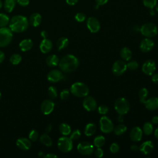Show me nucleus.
Returning <instances> with one entry per match:
<instances>
[{"instance_id": "obj_1", "label": "nucleus", "mask_w": 158, "mask_h": 158, "mask_svg": "<svg viewBox=\"0 0 158 158\" xmlns=\"http://www.w3.org/2000/svg\"><path fill=\"white\" fill-rule=\"evenodd\" d=\"M80 64L79 60L72 54H67L59 60V66L60 69L67 73L75 71Z\"/></svg>"}, {"instance_id": "obj_2", "label": "nucleus", "mask_w": 158, "mask_h": 158, "mask_svg": "<svg viewBox=\"0 0 158 158\" xmlns=\"http://www.w3.org/2000/svg\"><path fill=\"white\" fill-rule=\"evenodd\" d=\"M9 24V28L12 32L22 33L28 28L29 21L25 16L16 15L10 19Z\"/></svg>"}, {"instance_id": "obj_3", "label": "nucleus", "mask_w": 158, "mask_h": 158, "mask_svg": "<svg viewBox=\"0 0 158 158\" xmlns=\"http://www.w3.org/2000/svg\"><path fill=\"white\" fill-rule=\"evenodd\" d=\"M89 91L88 86L82 82H75L70 86V92L72 94L79 98L86 96Z\"/></svg>"}, {"instance_id": "obj_4", "label": "nucleus", "mask_w": 158, "mask_h": 158, "mask_svg": "<svg viewBox=\"0 0 158 158\" xmlns=\"http://www.w3.org/2000/svg\"><path fill=\"white\" fill-rule=\"evenodd\" d=\"M13 34L12 30L7 27L0 28V47L8 46L12 40Z\"/></svg>"}, {"instance_id": "obj_5", "label": "nucleus", "mask_w": 158, "mask_h": 158, "mask_svg": "<svg viewBox=\"0 0 158 158\" xmlns=\"http://www.w3.org/2000/svg\"><path fill=\"white\" fill-rule=\"evenodd\" d=\"M114 108L119 115H124L129 111L130 105L127 99L124 98H119L114 103Z\"/></svg>"}, {"instance_id": "obj_6", "label": "nucleus", "mask_w": 158, "mask_h": 158, "mask_svg": "<svg viewBox=\"0 0 158 158\" xmlns=\"http://www.w3.org/2000/svg\"><path fill=\"white\" fill-rule=\"evenodd\" d=\"M140 31L144 36L147 38H152L157 34L158 28L154 23L148 22L143 24L141 26Z\"/></svg>"}, {"instance_id": "obj_7", "label": "nucleus", "mask_w": 158, "mask_h": 158, "mask_svg": "<svg viewBox=\"0 0 158 158\" xmlns=\"http://www.w3.org/2000/svg\"><path fill=\"white\" fill-rule=\"evenodd\" d=\"M57 147L60 151L63 152H69L73 148L72 140L67 136L60 137L57 141Z\"/></svg>"}, {"instance_id": "obj_8", "label": "nucleus", "mask_w": 158, "mask_h": 158, "mask_svg": "<svg viewBox=\"0 0 158 158\" xmlns=\"http://www.w3.org/2000/svg\"><path fill=\"white\" fill-rule=\"evenodd\" d=\"M101 130L105 133H109L114 130V126L112 120L107 116H102L99 120Z\"/></svg>"}, {"instance_id": "obj_9", "label": "nucleus", "mask_w": 158, "mask_h": 158, "mask_svg": "<svg viewBox=\"0 0 158 158\" xmlns=\"http://www.w3.org/2000/svg\"><path fill=\"white\" fill-rule=\"evenodd\" d=\"M127 69V66L125 62L122 60H118L113 64L112 71L115 75L120 76L125 73Z\"/></svg>"}, {"instance_id": "obj_10", "label": "nucleus", "mask_w": 158, "mask_h": 158, "mask_svg": "<svg viewBox=\"0 0 158 158\" xmlns=\"http://www.w3.org/2000/svg\"><path fill=\"white\" fill-rule=\"evenodd\" d=\"M77 150L83 155L89 156L94 152V146L88 142L82 141L78 144Z\"/></svg>"}, {"instance_id": "obj_11", "label": "nucleus", "mask_w": 158, "mask_h": 158, "mask_svg": "<svg viewBox=\"0 0 158 158\" xmlns=\"http://www.w3.org/2000/svg\"><path fill=\"white\" fill-rule=\"evenodd\" d=\"M156 69V63L152 59L147 60L142 66V71L144 73L148 75H152Z\"/></svg>"}, {"instance_id": "obj_12", "label": "nucleus", "mask_w": 158, "mask_h": 158, "mask_svg": "<svg viewBox=\"0 0 158 158\" xmlns=\"http://www.w3.org/2000/svg\"><path fill=\"white\" fill-rule=\"evenodd\" d=\"M86 25L88 30L91 33H96L99 31L101 27L99 20L94 17H90L87 19Z\"/></svg>"}, {"instance_id": "obj_13", "label": "nucleus", "mask_w": 158, "mask_h": 158, "mask_svg": "<svg viewBox=\"0 0 158 158\" xmlns=\"http://www.w3.org/2000/svg\"><path fill=\"white\" fill-rule=\"evenodd\" d=\"M63 78H64L63 73L60 70L57 69H54L51 70L47 75L48 80L51 83L58 82L61 80H62Z\"/></svg>"}, {"instance_id": "obj_14", "label": "nucleus", "mask_w": 158, "mask_h": 158, "mask_svg": "<svg viewBox=\"0 0 158 158\" xmlns=\"http://www.w3.org/2000/svg\"><path fill=\"white\" fill-rule=\"evenodd\" d=\"M83 107L88 111H93L97 107V102L92 96H85L83 101Z\"/></svg>"}, {"instance_id": "obj_15", "label": "nucleus", "mask_w": 158, "mask_h": 158, "mask_svg": "<svg viewBox=\"0 0 158 158\" xmlns=\"http://www.w3.org/2000/svg\"><path fill=\"white\" fill-rule=\"evenodd\" d=\"M54 108V102L51 99H46L43 101L41 105V110L44 115L51 114Z\"/></svg>"}, {"instance_id": "obj_16", "label": "nucleus", "mask_w": 158, "mask_h": 158, "mask_svg": "<svg viewBox=\"0 0 158 158\" xmlns=\"http://www.w3.org/2000/svg\"><path fill=\"white\" fill-rule=\"evenodd\" d=\"M154 46V41L149 38L143 39L139 44L140 50L143 52H148L152 49Z\"/></svg>"}, {"instance_id": "obj_17", "label": "nucleus", "mask_w": 158, "mask_h": 158, "mask_svg": "<svg viewBox=\"0 0 158 158\" xmlns=\"http://www.w3.org/2000/svg\"><path fill=\"white\" fill-rule=\"evenodd\" d=\"M143 136V130L139 127H135L132 128L130 133V139L134 142L139 141Z\"/></svg>"}, {"instance_id": "obj_18", "label": "nucleus", "mask_w": 158, "mask_h": 158, "mask_svg": "<svg viewBox=\"0 0 158 158\" xmlns=\"http://www.w3.org/2000/svg\"><path fill=\"white\" fill-rule=\"evenodd\" d=\"M17 146L22 150H28L31 146V143L30 139L26 138H19L16 141Z\"/></svg>"}, {"instance_id": "obj_19", "label": "nucleus", "mask_w": 158, "mask_h": 158, "mask_svg": "<svg viewBox=\"0 0 158 158\" xmlns=\"http://www.w3.org/2000/svg\"><path fill=\"white\" fill-rule=\"evenodd\" d=\"M146 109L150 110H154L158 109V98L152 97L146 99L143 103Z\"/></svg>"}, {"instance_id": "obj_20", "label": "nucleus", "mask_w": 158, "mask_h": 158, "mask_svg": "<svg viewBox=\"0 0 158 158\" xmlns=\"http://www.w3.org/2000/svg\"><path fill=\"white\" fill-rule=\"evenodd\" d=\"M52 48V43L51 41L47 38H44L41 41L40 44V51L44 54L49 52L51 51Z\"/></svg>"}, {"instance_id": "obj_21", "label": "nucleus", "mask_w": 158, "mask_h": 158, "mask_svg": "<svg viewBox=\"0 0 158 158\" xmlns=\"http://www.w3.org/2000/svg\"><path fill=\"white\" fill-rule=\"evenodd\" d=\"M154 148V144L151 141H146L143 143L139 148V151L144 155L149 154L152 152Z\"/></svg>"}, {"instance_id": "obj_22", "label": "nucleus", "mask_w": 158, "mask_h": 158, "mask_svg": "<svg viewBox=\"0 0 158 158\" xmlns=\"http://www.w3.org/2000/svg\"><path fill=\"white\" fill-rule=\"evenodd\" d=\"M29 23L34 27H36L38 26H39L40 25V23H41L42 21V17L40 14L38 13V12H35L33 13L29 19Z\"/></svg>"}, {"instance_id": "obj_23", "label": "nucleus", "mask_w": 158, "mask_h": 158, "mask_svg": "<svg viewBox=\"0 0 158 158\" xmlns=\"http://www.w3.org/2000/svg\"><path fill=\"white\" fill-rule=\"evenodd\" d=\"M33 46V43L30 39H24L19 43V48L22 51L25 52L30 50Z\"/></svg>"}, {"instance_id": "obj_24", "label": "nucleus", "mask_w": 158, "mask_h": 158, "mask_svg": "<svg viewBox=\"0 0 158 158\" xmlns=\"http://www.w3.org/2000/svg\"><path fill=\"white\" fill-rule=\"evenodd\" d=\"M46 62L48 66L53 67H56L59 64V59L56 55L51 54L47 57Z\"/></svg>"}, {"instance_id": "obj_25", "label": "nucleus", "mask_w": 158, "mask_h": 158, "mask_svg": "<svg viewBox=\"0 0 158 158\" xmlns=\"http://www.w3.org/2000/svg\"><path fill=\"white\" fill-rule=\"evenodd\" d=\"M16 0H5L3 4L4 8L7 12H11L15 7Z\"/></svg>"}, {"instance_id": "obj_26", "label": "nucleus", "mask_w": 158, "mask_h": 158, "mask_svg": "<svg viewBox=\"0 0 158 158\" xmlns=\"http://www.w3.org/2000/svg\"><path fill=\"white\" fill-rule=\"evenodd\" d=\"M120 55L121 58L124 60H129L131 58L132 52L128 48L124 47L120 50Z\"/></svg>"}, {"instance_id": "obj_27", "label": "nucleus", "mask_w": 158, "mask_h": 158, "mask_svg": "<svg viewBox=\"0 0 158 158\" xmlns=\"http://www.w3.org/2000/svg\"><path fill=\"white\" fill-rule=\"evenodd\" d=\"M96 131V126L93 123H88L85 128L84 133L86 136H90L93 135Z\"/></svg>"}, {"instance_id": "obj_28", "label": "nucleus", "mask_w": 158, "mask_h": 158, "mask_svg": "<svg viewBox=\"0 0 158 158\" xmlns=\"http://www.w3.org/2000/svg\"><path fill=\"white\" fill-rule=\"evenodd\" d=\"M40 141L43 144L46 146H51L52 144V139L47 133L42 134L40 137Z\"/></svg>"}, {"instance_id": "obj_29", "label": "nucleus", "mask_w": 158, "mask_h": 158, "mask_svg": "<svg viewBox=\"0 0 158 158\" xmlns=\"http://www.w3.org/2000/svg\"><path fill=\"white\" fill-rule=\"evenodd\" d=\"M59 131L64 136L69 135L71 133V128L69 125L65 123H61L59 127Z\"/></svg>"}, {"instance_id": "obj_30", "label": "nucleus", "mask_w": 158, "mask_h": 158, "mask_svg": "<svg viewBox=\"0 0 158 158\" xmlns=\"http://www.w3.org/2000/svg\"><path fill=\"white\" fill-rule=\"evenodd\" d=\"M57 47L59 50L65 48L69 44V40L65 37H61L57 41Z\"/></svg>"}, {"instance_id": "obj_31", "label": "nucleus", "mask_w": 158, "mask_h": 158, "mask_svg": "<svg viewBox=\"0 0 158 158\" xmlns=\"http://www.w3.org/2000/svg\"><path fill=\"white\" fill-rule=\"evenodd\" d=\"M105 142H106V139L102 135L97 136L94 139V141H93L94 146L97 148H101L102 146H103L104 144H105Z\"/></svg>"}, {"instance_id": "obj_32", "label": "nucleus", "mask_w": 158, "mask_h": 158, "mask_svg": "<svg viewBox=\"0 0 158 158\" xmlns=\"http://www.w3.org/2000/svg\"><path fill=\"white\" fill-rule=\"evenodd\" d=\"M10 22L9 16L5 14L0 13V28L6 27Z\"/></svg>"}, {"instance_id": "obj_33", "label": "nucleus", "mask_w": 158, "mask_h": 158, "mask_svg": "<svg viewBox=\"0 0 158 158\" xmlns=\"http://www.w3.org/2000/svg\"><path fill=\"white\" fill-rule=\"evenodd\" d=\"M148 94H149V92L146 88H143L139 90L138 96H139V101L141 103H144V102L146 100L148 96Z\"/></svg>"}, {"instance_id": "obj_34", "label": "nucleus", "mask_w": 158, "mask_h": 158, "mask_svg": "<svg viewBox=\"0 0 158 158\" xmlns=\"http://www.w3.org/2000/svg\"><path fill=\"white\" fill-rule=\"evenodd\" d=\"M127 130V127L124 124H119L117 125L114 128V131L116 135H123Z\"/></svg>"}, {"instance_id": "obj_35", "label": "nucleus", "mask_w": 158, "mask_h": 158, "mask_svg": "<svg viewBox=\"0 0 158 158\" xmlns=\"http://www.w3.org/2000/svg\"><path fill=\"white\" fill-rule=\"evenodd\" d=\"M153 131V125L151 122H146L143 125V131L146 135H149Z\"/></svg>"}, {"instance_id": "obj_36", "label": "nucleus", "mask_w": 158, "mask_h": 158, "mask_svg": "<svg viewBox=\"0 0 158 158\" xmlns=\"http://www.w3.org/2000/svg\"><path fill=\"white\" fill-rule=\"evenodd\" d=\"M9 60L12 64L17 65L21 62L22 57L19 54H14L10 56Z\"/></svg>"}, {"instance_id": "obj_37", "label": "nucleus", "mask_w": 158, "mask_h": 158, "mask_svg": "<svg viewBox=\"0 0 158 158\" xmlns=\"http://www.w3.org/2000/svg\"><path fill=\"white\" fill-rule=\"evenodd\" d=\"M48 93L49 96L52 99H54L57 96V89L56 88V87L53 86H51L49 87L48 90Z\"/></svg>"}, {"instance_id": "obj_38", "label": "nucleus", "mask_w": 158, "mask_h": 158, "mask_svg": "<svg viewBox=\"0 0 158 158\" xmlns=\"http://www.w3.org/2000/svg\"><path fill=\"white\" fill-rule=\"evenodd\" d=\"M143 4L145 7L150 9H153L156 4H157V0H143Z\"/></svg>"}, {"instance_id": "obj_39", "label": "nucleus", "mask_w": 158, "mask_h": 158, "mask_svg": "<svg viewBox=\"0 0 158 158\" xmlns=\"http://www.w3.org/2000/svg\"><path fill=\"white\" fill-rule=\"evenodd\" d=\"M38 137H39V134H38V131L35 130H32L30 132L29 135H28V138H29L30 140L32 141H36L38 139Z\"/></svg>"}, {"instance_id": "obj_40", "label": "nucleus", "mask_w": 158, "mask_h": 158, "mask_svg": "<svg viewBox=\"0 0 158 158\" xmlns=\"http://www.w3.org/2000/svg\"><path fill=\"white\" fill-rule=\"evenodd\" d=\"M81 136V132L78 129L75 130L74 131H73L70 135V138L73 141H75L79 139V138Z\"/></svg>"}, {"instance_id": "obj_41", "label": "nucleus", "mask_w": 158, "mask_h": 158, "mask_svg": "<svg viewBox=\"0 0 158 158\" xmlns=\"http://www.w3.org/2000/svg\"><path fill=\"white\" fill-rule=\"evenodd\" d=\"M127 66L130 70H135L138 68V63L136 60H131L127 64Z\"/></svg>"}, {"instance_id": "obj_42", "label": "nucleus", "mask_w": 158, "mask_h": 158, "mask_svg": "<svg viewBox=\"0 0 158 158\" xmlns=\"http://www.w3.org/2000/svg\"><path fill=\"white\" fill-rule=\"evenodd\" d=\"M75 20L78 22H82L86 19V15L83 12H78L75 16Z\"/></svg>"}, {"instance_id": "obj_43", "label": "nucleus", "mask_w": 158, "mask_h": 158, "mask_svg": "<svg viewBox=\"0 0 158 158\" xmlns=\"http://www.w3.org/2000/svg\"><path fill=\"white\" fill-rule=\"evenodd\" d=\"M69 96H70V91L67 89H63L60 93V97L61 99H62V100L67 99L69 98Z\"/></svg>"}, {"instance_id": "obj_44", "label": "nucleus", "mask_w": 158, "mask_h": 158, "mask_svg": "<svg viewBox=\"0 0 158 158\" xmlns=\"http://www.w3.org/2000/svg\"><path fill=\"white\" fill-rule=\"evenodd\" d=\"M98 112L100 114H102V115H105V114H106L109 112V108L106 105H101V106H99L98 107Z\"/></svg>"}, {"instance_id": "obj_45", "label": "nucleus", "mask_w": 158, "mask_h": 158, "mask_svg": "<svg viewBox=\"0 0 158 158\" xmlns=\"http://www.w3.org/2000/svg\"><path fill=\"white\" fill-rule=\"evenodd\" d=\"M119 149H120V147L118 144L116 143H113L110 146V151L113 154H115L118 152V151H119Z\"/></svg>"}, {"instance_id": "obj_46", "label": "nucleus", "mask_w": 158, "mask_h": 158, "mask_svg": "<svg viewBox=\"0 0 158 158\" xmlns=\"http://www.w3.org/2000/svg\"><path fill=\"white\" fill-rule=\"evenodd\" d=\"M94 155L97 157H102L104 155L103 150L101 148H98L94 151Z\"/></svg>"}, {"instance_id": "obj_47", "label": "nucleus", "mask_w": 158, "mask_h": 158, "mask_svg": "<svg viewBox=\"0 0 158 158\" xmlns=\"http://www.w3.org/2000/svg\"><path fill=\"white\" fill-rule=\"evenodd\" d=\"M17 3L21 6H27L30 3V0H16Z\"/></svg>"}, {"instance_id": "obj_48", "label": "nucleus", "mask_w": 158, "mask_h": 158, "mask_svg": "<svg viewBox=\"0 0 158 158\" xmlns=\"http://www.w3.org/2000/svg\"><path fill=\"white\" fill-rule=\"evenodd\" d=\"M108 1L109 0H95L96 3L97 4L96 8H98L99 6H103V5L106 4L108 2Z\"/></svg>"}, {"instance_id": "obj_49", "label": "nucleus", "mask_w": 158, "mask_h": 158, "mask_svg": "<svg viewBox=\"0 0 158 158\" xmlns=\"http://www.w3.org/2000/svg\"><path fill=\"white\" fill-rule=\"evenodd\" d=\"M151 79H152V81L156 83V84H158V73H153L152 75V77H151Z\"/></svg>"}, {"instance_id": "obj_50", "label": "nucleus", "mask_w": 158, "mask_h": 158, "mask_svg": "<svg viewBox=\"0 0 158 158\" xmlns=\"http://www.w3.org/2000/svg\"><path fill=\"white\" fill-rule=\"evenodd\" d=\"M78 0H66V2L67 4L70 6H73L78 2Z\"/></svg>"}, {"instance_id": "obj_51", "label": "nucleus", "mask_w": 158, "mask_h": 158, "mask_svg": "<svg viewBox=\"0 0 158 158\" xmlns=\"http://www.w3.org/2000/svg\"><path fill=\"white\" fill-rule=\"evenodd\" d=\"M44 157L45 158H56V157H57V156L52 153H49V154H46Z\"/></svg>"}, {"instance_id": "obj_52", "label": "nucleus", "mask_w": 158, "mask_h": 158, "mask_svg": "<svg viewBox=\"0 0 158 158\" xmlns=\"http://www.w3.org/2000/svg\"><path fill=\"white\" fill-rule=\"evenodd\" d=\"M4 58H5L4 53L2 51H0V64L3 62V60H4Z\"/></svg>"}, {"instance_id": "obj_53", "label": "nucleus", "mask_w": 158, "mask_h": 158, "mask_svg": "<svg viewBox=\"0 0 158 158\" xmlns=\"http://www.w3.org/2000/svg\"><path fill=\"white\" fill-rule=\"evenodd\" d=\"M41 37L44 39V38H46L48 36V32L45 30H43L41 32Z\"/></svg>"}, {"instance_id": "obj_54", "label": "nucleus", "mask_w": 158, "mask_h": 158, "mask_svg": "<svg viewBox=\"0 0 158 158\" xmlns=\"http://www.w3.org/2000/svg\"><path fill=\"white\" fill-rule=\"evenodd\" d=\"M152 122L154 124L158 123V116H157V115L154 116L152 118Z\"/></svg>"}, {"instance_id": "obj_55", "label": "nucleus", "mask_w": 158, "mask_h": 158, "mask_svg": "<svg viewBox=\"0 0 158 158\" xmlns=\"http://www.w3.org/2000/svg\"><path fill=\"white\" fill-rule=\"evenodd\" d=\"M51 130H52V125L51 124H49L46 128V133H49L51 131Z\"/></svg>"}, {"instance_id": "obj_56", "label": "nucleus", "mask_w": 158, "mask_h": 158, "mask_svg": "<svg viewBox=\"0 0 158 158\" xmlns=\"http://www.w3.org/2000/svg\"><path fill=\"white\" fill-rule=\"evenodd\" d=\"M131 149H132L133 151H137L138 149H139V148L136 145H132L131 146Z\"/></svg>"}, {"instance_id": "obj_57", "label": "nucleus", "mask_w": 158, "mask_h": 158, "mask_svg": "<svg viewBox=\"0 0 158 158\" xmlns=\"http://www.w3.org/2000/svg\"><path fill=\"white\" fill-rule=\"evenodd\" d=\"M38 156H39L40 157H44L45 154H44V153L43 152L40 151V152H38Z\"/></svg>"}, {"instance_id": "obj_58", "label": "nucleus", "mask_w": 158, "mask_h": 158, "mask_svg": "<svg viewBox=\"0 0 158 158\" xmlns=\"http://www.w3.org/2000/svg\"><path fill=\"white\" fill-rule=\"evenodd\" d=\"M154 135L158 139V127L156 129V130L154 131Z\"/></svg>"}, {"instance_id": "obj_59", "label": "nucleus", "mask_w": 158, "mask_h": 158, "mask_svg": "<svg viewBox=\"0 0 158 158\" xmlns=\"http://www.w3.org/2000/svg\"><path fill=\"white\" fill-rule=\"evenodd\" d=\"M2 6H3V2H2V1H1V0H0V9H1V8H2Z\"/></svg>"}, {"instance_id": "obj_60", "label": "nucleus", "mask_w": 158, "mask_h": 158, "mask_svg": "<svg viewBox=\"0 0 158 158\" xmlns=\"http://www.w3.org/2000/svg\"><path fill=\"white\" fill-rule=\"evenodd\" d=\"M156 9L158 12V4H156Z\"/></svg>"}, {"instance_id": "obj_61", "label": "nucleus", "mask_w": 158, "mask_h": 158, "mask_svg": "<svg viewBox=\"0 0 158 158\" xmlns=\"http://www.w3.org/2000/svg\"><path fill=\"white\" fill-rule=\"evenodd\" d=\"M1 92H0V99H1Z\"/></svg>"}]
</instances>
